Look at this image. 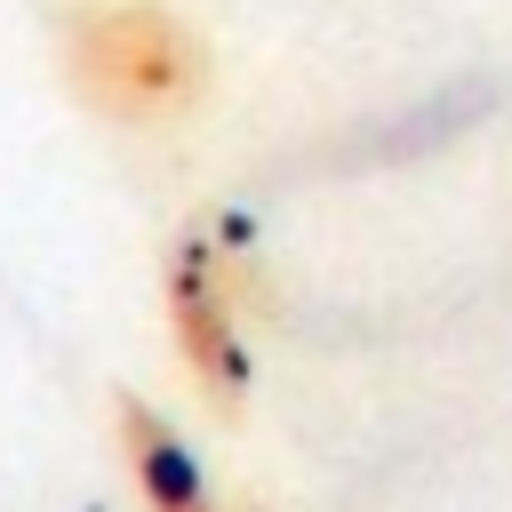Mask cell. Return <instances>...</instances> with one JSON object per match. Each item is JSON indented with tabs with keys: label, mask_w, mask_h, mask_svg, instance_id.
Here are the masks:
<instances>
[{
	"label": "cell",
	"mask_w": 512,
	"mask_h": 512,
	"mask_svg": "<svg viewBox=\"0 0 512 512\" xmlns=\"http://www.w3.org/2000/svg\"><path fill=\"white\" fill-rule=\"evenodd\" d=\"M160 312H168V336H176V360L192 368V384L216 408H240L248 400V336H240V304H232L216 240H200V232L168 240Z\"/></svg>",
	"instance_id": "obj_2"
},
{
	"label": "cell",
	"mask_w": 512,
	"mask_h": 512,
	"mask_svg": "<svg viewBox=\"0 0 512 512\" xmlns=\"http://www.w3.org/2000/svg\"><path fill=\"white\" fill-rule=\"evenodd\" d=\"M208 72H216L208 64V40L176 8H160V0L88 8L64 32V80H72V96L96 120H120V128L184 120L208 96Z\"/></svg>",
	"instance_id": "obj_1"
},
{
	"label": "cell",
	"mask_w": 512,
	"mask_h": 512,
	"mask_svg": "<svg viewBox=\"0 0 512 512\" xmlns=\"http://www.w3.org/2000/svg\"><path fill=\"white\" fill-rule=\"evenodd\" d=\"M112 432H120V464H128L144 512H224L216 488L200 480L184 432H176L152 400H120V408H112Z\"/></svg>",
	"instance_id": "obj_3"
}]
</instances>
